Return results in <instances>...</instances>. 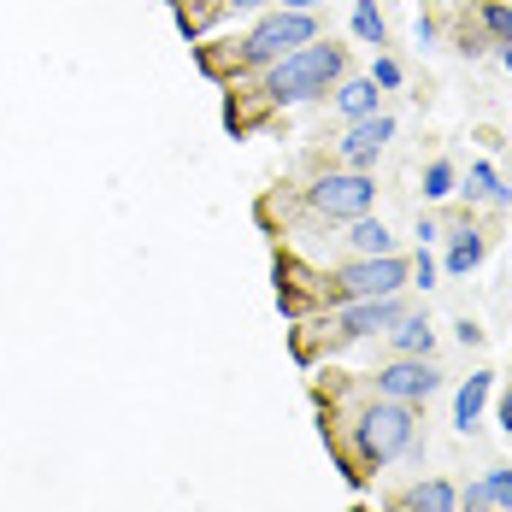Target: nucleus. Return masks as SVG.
Segmentation results:
<instances>
[{"mask_svg": "<svg viewBox=\"0 0 512 512\" xmlns=\"http://www.w3.org/2000/svg\"><path fill=\"white\" fill-rule=\"evenodd\" d=\"M489 389H495V377H489V371H471V377H465L460 395H454V430L471 436V424H477L483 407H489Z\"/></svg>", "mask_w": 512, "mask_h": 512, "instance_id": "9", "label": "nucleus"}, {"mask_svg": "<svg viewBox=\"0 0 512 512\" xmlns=\"http://www.w3.org/2000/svg\"><path fill=\"white\" fill-rule=\"evenodd\" d=\"M412 277H418V289H430V283H436V259L424 254V248H418V265H412Z\"/></svg>", "mask_w": 512, "mask_h": 512, "instance_id": "21", "label": "nucleus"}, {"mask_svg": "<svg viewBox=\"0 0 512 512\" xmlns=\"http://www.w3.org/2000/svg\"><path fill=\"white\" fill-rule=\"evenodd\" d=\"M454 183H460V177H454V165H448V159H430V165H424V201H448V195H454Z\"/></svg>", "mask_w": 512, "mask_h": 512, "instance_id": "18", "label": "nucleus"}, {"mask_svg": "<svg viewBox=\"0 0 512 512\" xmlns=\"http://www.w3.org/2000/svg\"><path fill=\"white\" fill-rule=\"evenodd\" d=\"M501 65H507V71H512V42H501Z\"/></svg>", "mask_w": 512, "mask_h": 512, "instance_id": "27", "label": "nucleus"}, {"mask_svg": "<svg viewBox=\"0 0 512 512\" xmlns=\"http://www.w3.org/2000/svg\"><path fill=\"white\" fill-rule=\"evenodd\" d=\"M389 136H395V118L389 112H371V118H354V130L342 136V159L365 171V165H377V154L389 148Z\"/></svg>", "mask_w": 512, "mask_h": 512, "instance_id": "7", "label": "nucleus"}, {"mask_svg": "<svg viewBox=\"0 0 512 512\" xmlns=\"http://www.w3.org/2000/svg\"><path fill=\"white\" fill-rule=\"evenodd\" d=\"M348 242H354V254H359V259L395 254V236H389V230H383L377 218H354V236H348Z\"/></svg>", "mask_w": 512, "mask_h": 512, "instance_id": "14", "label": "nucleus"}, {"mask_svg": "<svg viewBox=\"0 0 512 512\" xmlns=\"http://www.w3.org/2000/svg\"><path fill=\"white\" fill-rule=\"evenodd\" d=\"M477 18H483V30H489L495 42H512V6H507V0H483V12H477Z\"/></svg>", "mask_w": 512, "mask_h": 512, "instance_id": "19", "label": "nucleus"}, {"mask_svg": "<svg viewBox=\"0 0 512 512\" xmlns=\"http://www.w3.org/2000/svg\"><path fill=\"white\" fill-rule=\"evenodd\" d=\"M407 259L401 254H377V259H354L330 277V307H348V301H377V295H401L407 289Z\"/></svg>", "mask_w": 512, "mask_h": 512, "instance_id": "3", "label": "nucleus"}, {"mask_svg": "<svg viewBox=\"0 0 512 512\" xmlns=\"http://www.w3.org/2000/svg\"><path fill=\"white\" fill-rule=\"evenodd\" d=\"M407 512H460V489L448 483V477H424V483H412L407 501H401Z\"/></svg>", "mask_w": 512, "mask_h": 512, "instance_id": "10", "label": "nucleus"}, {"mask_svg": "<svg viewBox=\"0 0 512 512\" xmlns=\"http://www.w3.org/2000/svg\"><path fill=\"white\" fill-rule=\"evenodd\" d=\"M354 36H359V42H371V48H383V42H389V24H383L377 0H354Z\"/></svg>", "mask_w": 512, "mask_h": 512, "instance_id": "16", "label": "nucleus"}, {"mask_svg": "<svg viewBox=\"0 0 512 512\" xmlns=\"http://www.w3.org/2000/svg\"><path fill=\"white\" fill-rule=\"evenodd\" d=\"M465 195H471V201H489V206H507V201H512V189L501 183V171H495L489 159H477V165H471V177H465Z\"/></svg>", "mask_w": 512, "mask_h": 512, "instance_id": "11", "label": "nucleus"}, {"mask_svg": "<svg viewBox=\"0 0 512 512\" xmlns=\"http://www.w3.org/2000/svg\"><path fill=\"white\" fill-rule=\"evenodd\" d=\"M436 236H442V224H436V218H418V242H424V248H430V242H436Z\"/></svg>", "mask_w": 512, "mask_h": 512, "instance_id": "23", "label": "nucleus"}, {"mask_svg": "<svg viewBox=\"0 0 512 512\" xmlns=\"http://www.w3.org/2000/svg\"><path fill=\"white\" fill-rule=\"evenodd\" d=\"M477 489H483V507L512 512V471H507V465H495V471H489V477H483Z\"/></svg>", "mask_w": 512, "mask_h": 512, "instance_id": "17", "label": "nucleus"}, {"mask_svg": "<svg viewBox=\"0 0 512 512\" xmlns=\"http://www.w3.org/2000/svg\"><path fill=\"white\" fill-rule=\"evenodd\" d=\"M224 6H236V12H254V6H265V0H224Z\"/></svg>", "mask_w": 512, "mask_h": 512, "instance_id": "26", "label": "nucleus"}, {"mask_svg": "<svg viewBox=\"0 0 512 512\" xmlns=\"http://www.w3.org/2000/svg\"><path fill=\"white\" fill-rule=\"evenodd\" d=\"M436 389H442V371L430 359H395V365L377 371V395L383 401H430Z\"/></svg>", "mask_w": 512, "mask_h": 512, "instance_id": "6", "label": "nucleus"}, {"mask_svg": "<svg viewBox=\"0 0 512 512\" xmlns=\"http://www.w3.org/2000/svg\"><path fill=\"white\" fill-rule=\"evenodd\" d=\"M501 430L512 436V395H501Z\"/></svg>", "mask_w": 512, "mask_h": 512, "instance_id": "24", "label": "nucleus"}, {"mask_svg": "<svg viewBox=\"0 0 512 512\" xmlns=\"http://www.w3.org/2000/svg\"><path fill=\"white\" fill-rule=\"evenodd\" d=\"M412 442H418V424H412L407 401H383V395H377V407L359 412L354 448L371 471H377V465H395L401 454H412Z\"/></svg>", "mask_w": 512, "mask_h": 512, "instance_id": "2", "label": "nucleus"}, {"mask_svg": "<svg viewBox=\"0 0 512 512\" xmlns=\"http://www.w3.org/2000/svg\"><path fill=\"white\" fill-rule=\"evenodd\" d=\"M336 112H342V118H371V112H377V83H371V77H348V83L336 89Z\"/></svg>", "mask_w": 512, "mask_h": 512, "instance_id": "12", "label": "nucleus"}, {"mask_svg": "<svg viewBox=\"0 0 512 512\" xmlns=\"http://www.w3.org/2000/svg\"><path fill=\"white\" fill-rule=\"evenodd\" d=\"M307 42H318V18L312 12H271V18H259L254 30L242 36V65H277L283 53L307 48Z\"/></svg>", "mask_w": 512, "mask_h": 512, "instance_id": "4", "label": "nucleus"}, {"mask_svg": "<svg viewBox=\"0 0 512 512\" xmlns=\"http://www.w3.org/2000/svg\"><path fill=\"white\" fill-rule=\"evenodd\" d=\"M371 201H377V183H371L365 171H330V177H318L307 189V206L318 218H348V224L365 218Z\"/></svg>", "mask_w": 512, "mask_h": 512, "instance_id": "5", "label": "nucleus"}, {"mask_svg": "<svg viewBox=\"0 0 512 512\" xmlns=\"http://www.w3.org/2000/svg\"><path fill=\"white\" fill-rule=\"evenodd\" d=\"M430 342H436V330L424 324V312L395 324V348H401V359H424V354H430Z\"/></svg>", "mask_w": 512, "mask_h": 512, "instance_id": "15", "label": "nucleus"}, {"mask_svg": "<svg viewBox=\"0 0 512 512\" xmlns=\"http://www.w3.org/2000/svg\"><path fill=\"white\" fill-rule=\"evenodd\" d=\"M412 36H418V48H430V42H436V24H430V18H418V24H412Z\"/></svg>", "mask_w": 512, "mask_h": 512, "instance_id": "22", "label": "nucleus"}, {"mask_svg": "<svg viewBox=\"0 0 512 512\" xmlns=\"http://www.w3.org/2000/svg\"><path fill=\"white\" fill-rule=\"evenodd\" d=\"M401 77H407V71H401V59H389V53L371 65V83H377V89H401Z\"/></svg>", "mask_w": 512, "mask_h": 512, "instance_id": "20", "label": "nucleus"}, {"mask_svg": "<svg viewBox=\"0 0 512 512\" xmlns=\"http://www.w3.org/2000/svg\"><path fill=\"white\" fill-rule=\"evenodd\" d=\"M454 242H448V271L454 277H465V271H477L483 265V236L471 230V224H460V230H448Z\"/></svg>", "mask_w": 512, "mask_h": 512, "instance_id": "13", "label": "nucleus"}, {"mask_svg": "<svg viewBox=\"0 0 512 512\" xmlns=\"http://www.w3.org/2000/svg\"><path fill=\"white\" fill-rule=\"evenodd\" d=\"M407 318V307L395 295H377V301H348L342 307V336H377V330H395Z\"/></svg>", "mask_w": 512, "mask_h": 512, "instance_id": "8", "label": "nucleus"}, {"mask_svg": "<svg viewBox=\"0 0 512 512\" xmlns=\"http://www.w3.org/2000/svg\"><path fill=\"white\" fill-rule=\"evenodd\" d=\"M348 71V53L336 48V42H307V48L283 53L271 71H265V101L277 106H301V101H318V95H330V83Z\"/></svg>", "mask_w": 512, "mask_h": 512, "instance_id": "1", "label": "nucleus"}, {"mask_svg": "<svg viewBox=\"0 0 512 512\" xmlns=\"http://www.w3.org/2000/svg\"><path fill=\"white\" fill-rule=\"evenodd\" d=\"M318 0H283V12H312Z\"/></svg>", "mask_w": 512, "mask_h": 512, "instance_id": "25", "label": "nucleus"}, {"mask_svg": "<svg viewBox=\"0 0 512 512\" xmlns=\"http://www.w3.org/2000/svg\"><path fill=\"white\" fill-rule=\"evenodd\" d=\"M471 512H495V507H471Z\"/></svg>", "mask_w": 512, "mask_h": 512, "instance_id": "28", "label": "nucleus"}]
</instances>
